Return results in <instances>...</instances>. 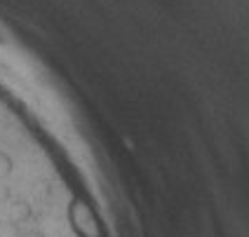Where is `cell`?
I'll return each mask as SVG.
<instances>
[{
	"mask_svg": "<svg viewBox=\"0 0 249 237\" xmlns=\"http://www.w3.org/2000/svg\"><path fill=\"white\" fill-rule=\"evenodd\" d=\"M14 171V160L10 157V153L0 151V181H7Z\"/></svg>",
	"mask_w": 249,
	"mask_h": 237,
	"instance_id": "obj_1",
	"label": "cell"
}]
</instances>
